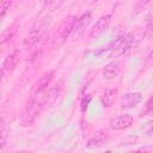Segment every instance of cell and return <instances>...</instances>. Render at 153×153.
<instances>
[{
  "mask_svg": "<svg viewBox=\"0 0 153 153\" xmlns=\"http://www.w3.org/2000/svg\"><path fill=\"white\" fill-rule=\"evenodd\" d=\"M91 19H92L91 12H85L82 16H80L79 18H76L75 24H74V27H73V31H72V37L74 39H79L84 35L86 27L91 23Z\"/></svg>",
  "mask_w": 153,
  "mask_h": 153,
  "instance_id": "obj_5",
  "label": "cell"
},
{
  "mask_svg": "<svg viewBox=\"0 0 153 153\" xmlns=\"http://www.w3.org/2000/svg\"><path fill=\"white\" fill-rule=\"evenodd\" d=\"M45 27H47V25H45L44 23H41V24H38L37 26H35V27L31 30V32L29 33L27 38L25 39V45L31 47V45L36 44V43L43 37L44 31H45Z\"/></svg>",
  "mask_w": 153,
  "mask_h": 153,
  "instance_id": "obj_12",
  "label": "cell"
},
{
  "mask_svg": "<svg viewBox=\"0 0 153 153\" xmlns=\"http://www.w3.org/2000/svg\"><path fill=\"white\" fill-rule=\"evenodd\" d=\"M133 42H134V35H133L131 32H130V33H127V35H124V36H122V37H120V38L116 41V43H115L112 47L109 48V50H110V56H111V57H117V56L124 54V53L131 47Z\"/></svg>",
  "mask_w": 153,
  "mask_h": 153,
  "instance_id": "obj_3",
  "label": "cell"
},
{
  "mask_svg": "<svg viewBox=\"0 0 153 153\" xmlns=\"http://www.w3.org/2000/svg\"><path fill=\"white\" fill-rule=\"evenodd\" d=\"M60 94H61V85L60 84L59 85L56 84V85L51 86L48 91H45V93L42 96V103H43L44 109L53 106L56 103V100L59 99Z\"/></svg>",
  "mask_w": 153,
  "mask_h": 153,
  "instance_id": "obj_9",
  "label": "cell"
},
{
  "mask_svg": "<svg viewBox=\"0 0 153 153\" xmlns=\"http://www.w3.org/2000/svg\"><path fill=\"white\" fill-rule=\"evenodd\" d=\"M12 0H0V17L4 18L11 7Z\"/></svg>",
  "mask_w": 153,
  "mask_h": 153,
  "instance_id": "obj_16",
  "label": "cell"
},
{
  "mask_svg": "<svg viewBox=\"0 0 153 153\" xmlns=\"http://www.w3.org/2000/svg\"><path fill=\"white\" fill-rule=\"evenodd\" d=\"M133 116L129 114H122L110 120V128L114 130H123L126 128H129L133 124Z\"/></svg>",
  "mask_w": 153,
  "mask_h": 153,
  "instance_id": "obj_8",
  "label": "cell"
},
{
  "mask_svg": "<svg viewBox=\"0 0 153 153\" xmlns=\"http://www.w3.org/2000/svg\"><path fill=\"white\" fill-rule=\"evenodd\" d=\"M120 72V62L118 61H111L108 63L103 69V75L105 79H112L115 78Z\"/></svg>",
  "mask_w": 153,
  "mask_h": 153,
  "instance_id": "obj_13",
  "label": "cell"
},
{
  "mask_svg": "<svg viewBox=\"0 0 153 153\" xmlns=\"http://www.w3.org/2000/svg\"><path fill=\"white\" fill-rule=\"evenodd\" d=\"M14 32H16V29L14 27H8V30H6L2 35H1V43L4 44L5 42H7L8 39H11L12 37H13V35H14Z\"/></svg>",
  "mask_w": 153,
  "mask_h": 153,
  "instance_id": "obj_17",
  "label": "cell"
},
{
  "mask_svg": "<svg viewBox=\"0 0 153 153\" xmlns=\"http://www.w3.org/2000/svg\"><path fill=\"white\" fill-rule=\"evenodd\" d=\"M42 1H43V4H44V5H47V4H48L50 0H42Z\"/></svg>",
  "mask_w": 153,
  "mask_h": 153,
  "instance_id": "obj_22",
  "label": "cell"
},
{
  "mask_svg": "<svg viewBox=\"0 0 153 153\" xmlns=\"http://www.w3.org/2000/svg\"><path fill=\"white\" fill-rule=\"evenodd\" d=\"M152 4H153V0H137V2L135 5V8H134L135 14H139V13L143 12L145 10L151 7Z\"/></svg>",
  "mask_w": 153,
  "mask_h": 153,
  "instance_id": "obj_15",
  "label": "cell"
},
{
  "mask_svg": "<svg viewBox=\"0 0 153 153\" xmlns=\"http://www.w3.org/2000/svg\"><path fill=\"white\" fill-rule=\"evenodd\" d=\"M98 0H85V2L86 4H94V2H97Z\"/></svg>",
  "mask_w": 153,
  "mask_h": 153,
  "instance_id": "obj_21",
  "label": "cell"
},
{
  "mask_svg": "<svg viewBox=\"0 0 153 153\" xmlns=\"http://www.w3.org/2000/svg\"><path fill=\"white\" fill-rule=\"evenodd\" d=\"M44 110L43 103H42V96H31L27 100L25 109L22 115V122L24 126H31L36 118L39 116V114Z\"/></svg>",
  "mask_w": 153,
  "mask_h": 153,
  "instance_id": "obj_1",
  "label": "cell"
},
{
  "mask_svg": "<svg viewBox=\"0 0 153 153\" xmlns=\"http://www.w3.org/2000/svg\"><path fill=\"white\" fill-rule=\"evenodd\" d=\"M53 76H54V71H53V69H50V71L43 73V74L39 76V79L35 82V85H33V87H32L31 96H35V97H37V96H43V94L45 93V91H47V88H48V86H49V84H50Z\"/></svg>",
  "mask_w": 153,
  "mask_h": 153,
  "instance_id": "obj_4",
  "label": "cell"
},
{
  "mask_svg": "<svg viewBox=\"0 0 153 153\" xmlns=\"http://www.w3.org/2000/svg\"><path fill=\"white\" fill-rule=\"evenodd\" d=\"M148 112H153V97L149 98V100L146 103V110H145V114H148Z\"/></svg>",
  "mask_w": 153,
  "mask_h": 153,
  "instance_id": "obj_20",
  "label": "cell"
},
{
  "mask_svg": "<svg viewBox=\"0 0 153 153\" xmlns=\"http://www.w3.org/2000/svg\"><path fill=\"white\" fill-rule=\"evenodd\" d=\"M142 100V93L140 92H129L126 93L120 102V105L122 109H131L135 108L137 104H140Z\"/></svg>",
  "mask_w": 153,
  "mask_h": 153,
  "instance_id": "obj_10",
  "label": "cell"
},
{
  "mask_svg": "<svg viewBox=\"0 0 153 153\" xmlns=\"http://www.w3.org/2000/svg\"><path fill=\"white\" fill-rule=\"evenodd\" d=\"M109 140V134L106 130H98L93 134V136L87 141L86 147L92 149V148H99L104 146Z\"/></svg>",
  "mask_w": 153,
  "mask_h": 153,
  "instance_id": "obj_11",
  "label": "cell"
},
{
  "mask_svg": "<svg viewBox=\"0 0 153 153\" xmlns=\"http://www.w3.org/2000/svg\"><path fill=\"white\" fill-rule=\"evenodd\" d=\"M143 65H145L146 68H151V67H153V49H152V50L148 53V55L146 56Z\"/></svg>",
  "mask_w": 153,
  "mask_h": 153,
  "instance_id": "obj_18",
  "label": "cell"
},
{
  "mask_svg": "<svg viewBox=\"0 0 153 153\" xmlns=\"http://www.w3.org/2000/svg\"><path fill=\"white\" fill-rule=\"evenodd\" d=\"M75 20H76V17L75 16H69L67 17L59 31L56 32L55 35V38H54V47H60L61 44H63L66 42V39L69 37V35H72V31H73V27H74V24H75Z\"/></svg>",
  "mask_w": 153,
  "mask_h": 153,
  "instance_id": "obj_2",
  "label": "cell"
},
{
  "mask_svg": "<svg viewBox=\"0 0 153 153\" xmlns=\"http://www.w3.org/2000/svg\"><path fill=\"white\" fill-rule=\"evenodd\" d=\"M110 23H111V16L110 14H105V16H102L97 22L96 24L92 26V29L90 30V37L91 38H97L99 37L103 32H105L109 26H110Z\"/></svg>",
  "mask_w": 153,
  "mask_h": 153,
  "instance_id": "obj_7",
  "label": "cell"
},
{
  "mask_svg": "<svg viewBox=\"0 0 153 153\" xmlns=\"http://www.w3.org/2000/svg\"><path fill=\"white\" fill-rule=\"evenodd\" d=\"M19 60H20V51L19 50H13L10 55L6 56V59L4 60L2 66H1V74L4 78L10 75L14 71Z\"/></svg>",
  "mask_w": 153,
  "mask_h": 153,
  "instance_id": "obj_6",
  "label": "cell"
},
{
  "mask_svg": "<svg viewBox=\"0 0 153 153\" xmlns=\"http://www.w3.org/2000/svg\"><path fill=\"white\" fill-rule=\"evenodd\" d=\"M146 27H147V32H152L153 31V11L147 17V26Z\"/></svg>",
  "mask_w": 153,
  "mask_h": 153,
  "instance_id": "obj_19",
  "label": "cell"
},
{
  "mask_svg": "<svg viewBox=\"0 0 153 153\" xmlns=\"http://www.w3.org/2000/svg\"><path fill=\"white\" fill-rule=\"evenodd\" d=\"M116 93H117V90H112V88H106V90H104L102 92L100 102H102L104 108H109V106H111L114 104Z\"/></svg>",
  "mask_w": 153,
  "mask_h": 153,
  "instance_id": "obj_14",
  "label": "cell"
}]
</instances>
